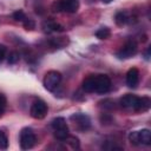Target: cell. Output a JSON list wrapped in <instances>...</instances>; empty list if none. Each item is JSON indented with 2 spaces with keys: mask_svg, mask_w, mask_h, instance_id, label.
<instances>
[{
  "mask_svg": "<svg viewBox=\"0 0 151 151\" xmlns=\"http://www.w3.org/2000/svg\"><path fill=\"white\" fill-rule=\"evenodd\" d=\"M94 81V92L99 94H104L111 88V79L105 74H96L93 76Z\"/></svg>",
  "mask_w": 151,
  "mask_h": 151,
  "instance_id": "obj_5",
  "label": "cell"
},
{
  "mask_svg": "<svg viewBox=\"0 0 151 151\" xmlns=\"http://www.w3.org/2000/svg\"><path fill=\"white\" fill-rule=\"evenodd\" d=\"M47 111H48V107H47V104L44 101V100H35L31 109H29V113L31 116L34 118V119H42L45 118V116L47 114Z\"/></svg>",
  "mask_w": 151,
  "mask_h": 151,
  "instance_id": "obj_6",
  "label": "cell"
},
{
  "mask_svg": "<svg viewBox=\"0 0 151 151\" xmlns=\"http://www.w3.org/2000/svg\"><path fill=\"white\" fill-rule=\"evenodd\" d=\"M151 106V100L150 98L147 97H138V100H137V105H136V109L134 111H138V112H145L150 109Z\"/></svg>",
  "mask_w": 151,
  "mask_h": 151,
  "instance_id": "obj_11",
  "label": "cell"
},
{
  "mask_svg": "<svg viewBox=\"0 0 151 151\" xmlns=\"http://www.w3.org/2000/svg\"><path fill=\"white\" fill-rule=\"evenodd\" d=\"M7 146H8V139H7L6 134L0 130V149L5 150V149H7Z\"/></svg>",
  "mask_w": 151,
  "mask_h": 151,
  "instance_id": "obj_22",
  "label": "cell"
},
{
  "mask_svg": "<svg viewBox=\"0 0 151 151\" xmlns=\"http://www.w3.org/2000/svg\"><path fill=\"white\" fill-rule=\"evenodd\" d=\"M137 133H138L139 144H145V145L151 144V131L149 129H143L140 131H137Z\"/></svg>",
  "mask_w": 151,
  "mask_h": 151,
  "instance_id": "obj_12",
  "label": "cell"
},
{
  "mask_svg": "<svg viewBox=\"0 0 151 151\" xmlns=\"http://www.w3.org/2000/svg\"><path fill=\"white\" fill-rule=\"evenodd\" d=\"M6 104H7V100H6V97L4 94L0 93V116L4 113L5 109H6Z\"/></svg>",
  "mask_w": 151,
  "mask_h": 151,
  "instance_id": "obj_23",
  "label": "cell"
},
{
  "mask_svg": "<svg viewBox=\"0 0 151 151\" xmlns=\"http://www.w3.org/2000/svg\"><path fill=\"white\" fill-rule=\"evenodd\" d=\"M110 34H111V31L107 27H101L96 32V37L99 39H107L110 37Z\"/></svg>",
  "mask_w": 151,
  "mask_h": 151,
  "instance_id": "obj_16",
  "label": "cell"
},
{
  "mask_svg": "<svg viewBox=\"0 0 151 151\" xmlns=\"http://www.w3.org/2000/svg\"><path fill=\"white\" fill-rule=\"evenodd\" d=\"M52 45L54 47H58V48H61L64 47L66 44H67V39H63V38H58V39H53L52 41Z\"/></svg>",
  "mask_w": 151,
  "mask_h": 151,
  "instance_id": "obj_20",
  "label": "cell"
},
{
  "mask_svg": "<svg viewBox=\"0 0 151 151\" xmlns=\"http://www.w3.org/2000/svg\"><path fill=\"white\" fill-rule=\"evenodd\" d=\"M137 100H138L137 96H134V94H125L124 97L120 98V105L124 109L133 110L134 111L136 105H137Z\"/></svg>",
  "mask_w": 151,
  "mask_h": 151,
  "instance_id": "obj_10",
  "label": "cell"
},
{
  "mask_svg": "<svg viewBox=\"0 0 151 151\" xmlns=\"http://www.w3.org/2000/svg\"><path fill=\"white\" fill-rule=\"evenodd\" d=\"M139 83V71L136 67H132L126 73V85L129 87H136Z\"/></svg>",
  "mask_w": 151,
  "mask_h": 151,
  "instance_id": "obj_9",
  "label": "cell"
},
{
  "mask_svg": "<svg viewBox=\"0 0 151 151\" xmlns=\"http://www.w3.org/2000/svg\"><path fill=\"white\" fill-rule=\"evenodd\" d=\"M19 58H20V54H19L18 52H15V51H12V52L8 54L7 61H8L9 65H13V64H15V63L19 61Z\"/></svg>",
  "mask_w": 151,
  "mask_h": 151,
  "instance_id": "obj_17",
  "label": "cell"
},
{
  "mask_svg": "<svg viewBox=\"0 0 151 151\" xmlns=\"http://www.w3.org/2000/svg\"><path fill=\"white\" fill-rule=\"evenodd\" d=\"M127 138H129V140H130L131 144H133V145H139V142H138V133H137V131H131V132L129 133Z\"/></svg>",
  "mask_w": 151,
  "mask_h": 151,
  "instance_id": "obj_21",
  "label": "cell"
},
{
  "mask_svg": "<svg viewBox=\"0 0 151 151\" xmlns=\"http://www.w3.org/2000/svg\"><path fill=\"white\" fill-rule=\"evenodd\" d=\"M79 8L78 0H57L52 4L53 12H66V13H76Z\"/></svg>",
  "mask_w": 151,
  "mask_h": 151,
  "instance_id": "obj_2",
  "label": "cell"
},
{
  "mask_svg": "<svg viewBox=\"0 0 151 151\" xmlns=\"http://www.w3.org/2000/svg\"><path fill=\"white\" fill-rule=\"evenodd\" d=\"M51 126H52V130H53V134L57 139L65 140L68 137V126L66 124L65 118H63V117L54 118L51 123Z\"/></svg>",
  "mask_w": 151,
  "mask_h": 151,
  "instance_id": "obj_1",
  "label": "cell"
},
{
  "mask_svg": "<svg viewBox=\"0 0 151 151\" xmlns=\"http://www.w3.org/2000/svg\"><path fill=\"white\" fill-rule=\"evenodd\" d=\"M22 24H24V27H25L26 29H33V28H34V26H35L34 21H33L32 19H29V18H27Z\"/></svg>",
  "mask_w": 151,
  "mask_h": 151,
  "instance_id": "obj_24",
  "label": "cell"
},
{
  "mask_svg": "<svg viewBox=\"0 0 151 151\" xmlns=\"http://www.w3.org/2000/svg\"><path fill=\"white\" fill-rule=\"evenodd\" d=\"M37 142V137L35 133L33 132V130L31 127H24L20 132V138H19V143L22 150H28L32 149L34 146Z\"/></svg>",
  "mask_w": 151,
  "mask_h": 151,
  "instance_id": "obj_3",
  "label": "cell"
},
{
  "mask_svg": "<svg viewBox=\"0 0 151 151\" xmlns=\"http://www.w3.org/2000/svg\"><path fill=\"white\" fill-rule=\"evenodd\" d=\"M65 140L67 142V144H68L72 149H79V139H78V138L72 137V136H68Z\"/></svg>",
  "mask_w": 151,
  "mask_h": 151,
  "instance_id": "obj_18",
  "label": "cell"
},
{
  "mask_svg": "<svg viewBox=\"0 0 151 151\" xmlns=\"http://www.w3.org/2000/svg\"><path fill=\"white\" fill-rule=\"evenodd\" d=\"M136 53H137V44L134 41L130 40L124 44V46L116 53V55L119 59H129L132 55H134Z\"/></svg>",
  "mask_w": 151,
  "mask_h": 151,
  "instance_id": "obj_8",
  "label": "cell"
},
{
  "mask_svg": "<svg viewBox=\"0 0 151 151\" xmlns=\"http://www.w3.org/2000/svg\"><path fill=\"white\" fill-rule=\"evenodd\" d=\"M70 119L73 122L74 127L79 131H86L91 126V120H90L88 116H86L84 113H74L71 116Z\"/></svg>",
  "mask_w": 151,
  "mask_h": 151,
  "instance_id": "obj_7",
  "label": "cell"
},
{
  "mask_svg": "<svg viewBox=\"0 0 151 151\" xmlns=\"http://www.w3.org/2000/svg\"><path fill=\"white\" fill-rule=\"evenodd\" d=\"M42 27L45 28V31L47 32H63L64 31V26H61L60 24L53 21V20H47L42 24Z\"/></svg>",
  "mask_w": 151,
  "mask_h": 151,
  "instance_id": "obj_13",
  "label": "cell"
},
{
  "mask_svg": "<svg viewBox=\"0 0 151 151\" xmlns=\"http://www.w3.org/2000/svg\"><path fill=\"white\" fill-rule=\"evenodd\" d=\"M6 52H7V48L5 45H0V64L4 61L5 57H6Z\"/></svg>",
  "mask_w": 151,
  "mask_h": 151,
  "instance_id": "obj_25",
  "label": "cell"
},
{
  "mask_svg": "<svg viewBox=\"0 0 151 151\" xmlns=\"http://www.w3.org/2000/svg\"><path fill=\"white\" fill-rule=\"evenodd\" d=\"M83 90L87 93H92L94 92V81H93V76H90L87 77L86 79H84L83 81V85H81Z\"/></svg>",
  "mask_w": 151,
  "mask_h": 151,
  "instance_id": "obj_14",
  "label": "cell"
},
{
  "mask_svg": "<svg viewBox=\"0 0 151 151\" xmlns=\"http://www.w3.org/2000/svg\"><path fill=\"white\" fill-rule=\"evenodd\" d=\"M13 19L17 20V21H21V22H24V21L27 19V17H26V14L24 13V11L19 9V11H17V12L13 13Z\"/></svg>",
  "mask_w": 151,
  "mask_h": 151,
  "instance_id": "obj_19",
  "label": "cell"
},
{
  "mask_svg": "<svg viewBox=\"0 0 151 151\" xmlns=\"http://www.w3.org/2000/svg\"><path fill=\"white\" fill-rule=\"evenodd\" d=\"M101 1H103L104 4H109V2H111L112 0H101Z\"/></svg>",
  "mask_w": 151,
  "mask_h": 151,
  "instance_id": "obj_26",
  "label": "cell"
},
{
  "mask_svg": "<svg viewBox=\"0 0 151 151\" xmlns=\"http://www.w3.org/2000/svg\"><path fill=\"white\" fill-rule=\"evenodd\" d=\"M61 81V73L58 71H48L42 80V84L47 91H54Z\"/></svg>",
  "mask_w": 151,
  "mask_h": 151,
  "instance_id": "obj_4",
  "label": "cell"
},
{
  "mask_svg": "<svg viewBox=\"0 0 151 151\" xmlns=\"http://www.w3.org/2000/svg\"><path fill=\"white\" fill-rule=\"evenodd\" d=\"M114 21H116V24L118 25V26H123V25H125L127 21H129V15H127V13L126 12H118L117 14H116V17H114Z\"/></svg>",
  "mask_w": 151,
  "mask_h": 151,
  "instance_id": "obj_15",
  "label": "cell"
}]
</instances>
